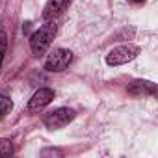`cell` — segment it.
I'll use <instances>...</instances> for the list:
<instances>
[{"label":"cell","instance_id":"cell-1","mask_svg":"<svg viewBox=\"0 0 158 158\" xmlns=\"http://www.w3.org/2000/svg\"><path fill=\"white\" fill-rule=\"evenodd\" d=\"M56 32H58V24L54 23V19H50L43 26H39V30H35L30 37L32 54L34 56H43L48 50V47L52 45V39L56 37Z\"/></svg>","mask_w":158,"mask_h":158},{"label":"cell","instance_id":"cell-2","mask_svg":"<svg viewBox=\"0 0 158 158\" xmlns=\"http://www.w3.org/2000/svg\"><path fill=\"white\" fill-rule=\"evenodd\" d=\"M139 52H141V48H139L138 45H132V43H128V45H119V47L112 48V50L106 54V63L112 65V67H115V65H125V63L136 60V58L139 56Z\"/></svg>","mask_w":158,"mask_h":158},{"label":"cell","instance_id":"cell-3","mask_svg":"<svg viewBox=\"0 0 158 158\" xmlns=\"http://www.w3.org/2000/svg\"><path fill=\"white\" fill-rule=\"evenodd\" d=\"M73 61V52L69 48H54L48 58L45 60V69L50 73H61L69 67V63Z\"/></svg>","mask_w":158,"mask_h":158},{"label":"cell","instance_id":"cell-4","mask_svg":"<svg viewBox=\"0 0 158 158\" xmlns=\"http://www.w3.org/2000/svg\"><path fill=\"white\" fill-rule=\"evenodd\" d=\"M74 117H76V112L73 108H58V110L47 114L45 119H43V123L50 130H60V128L67 127Z\"/></svg>","mask_w":158,"mask_h":158},{"label":"cell","instance_id":"cell-5","mask_svg":"<svg viewBox=\"0 0 158 158\" xmlns=\"http://www.w3.org/2000/svg\"><path fill=\"white\" fill-rule=\"evenodd\" d=\"M52 99H54V91H52L50 88H39V89L32 95V99H30V102H28V110H30V112H39V110H43L45 106H48V104L52 102Z\"/></svg>","mask_w":158,"mask_h":158},{"label":"cell","instance_id":"cell-6","mask_svg":"<svg viewBox=\"0 0 158 158\" xmlns=\"http://www.w3.org/2000/svg\"><path fill=\"white\" fill-rule=\"evenodd\" d=\"M71 4V0H47V4L43 8V19L50 21L54 17H58L60 13H63Z\"/></svg>","mask_w":158,"mask_h":158},{"label":"cell","instance_id":"cell-7","mask_svg":"<svg viewBox=\"0 0 158 158\" xmlns=\"http://www.w3.org/2000/svg\"><path fill=\"white\" fill-rule=\"evenodd\" d=\"M127 91L130 95H154L156 86L152 82H147V80H136L127 88Z\"/></svg>","mask_w":158,"mask_h":158},{"label":"cell","instance_id":"cell-8","mask_svg":"<svg viewBox=\"0 0 158 158\" xmlns=\"http://www.w3.org/2000/svg\"><path fill=\"white\" fill-rule=\"evenodd\" d=\"M13 110V102L8 95H0V117H6Z\"/></svg>","mask_w":158,"mask_h":158},{"label":"cell","instance_id":"cell-9","mask_svg":"<svg viewBox=\"0 0 158 158\" xmlns=\"http://www.w3.org/2000/svg\"><path fill=\"white\" fill-rule=\"evenodd\" d=\"M6 50H8V34L0 28V69H2V61H4Z\"/></svg>","mask_w":158,"mask_h":158},{"label":"cell","instance_id":"cell-10","mask_svg":"<svg viewBox=\"0 0 158 158\" xmlns=\"http://www.w3.org/2000/svg\"><path fill=\"white\" fill-rule=\"evenodd\" d=\"M11 152H13V143H11V139L2 138V139H0V156H10Z\"/></svg>","mask_w":158,"mask_h":158},{"label":"cell","instance_id":"cell-11","mask_svg":"<svg viewBox=\"0 0 158 158\" xmlns=\"http://www.w3.org/2000/svg\"><path fill=\"white\" fill-rule=\"evenodd\" d=\"M41 154H43V156H48V154L61 156V151H58V149H43V151H41Z\"/></svg>","mask_w":158,"mask_h":158},{"label":"cell","instance_id":"cell-12","mask_svg":"<svg viewBox=\"0 0 158 158\" xmlns=\"http://www.w3.org/2000/svg\"><path fill=\"white\" fill-rule=\"evenodd\" d=\"M132 2H138L139 4V2H145V0H132Z\"/></svg>","mask_w":158,"mask_h":158}]
</instances>
